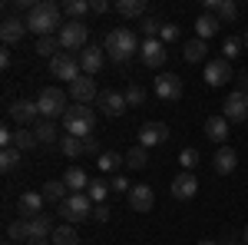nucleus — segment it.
<instances>
[{
  "label": "nucleus",
  "mask_w": 248,
  "mask_h": 245,
  "mask_svg": "<svg viewBox=\"0 0 248 245\" xmlns=\"http://www.w3.org/2000/svg\"><path fill=\"white\" fill-rule=\"evenodd\" d=\"M23 20H27V27H30L37 37H57L60 30H63V7L50 3V0H40Z\"/></svg>",
  "instance_id": "f257e3e1"
},
{
  "label": "nucleus",
  "mask_w": 248,
  "mask_h": 245,
  "mask_svg": "<svg viewBox=\"0 0 248 245\" xmlns=\"http://www.w3.org/2000/svg\"><path fill=\"white\" fill-rule=\"evenodd\" d=\"M139 40H136V33L129 30V27H116V30H109L106 33V53L113 57V63H119V66H126L129 60H133V53H139Z\"/></svg>",
  "instance_id": "f03ea898"
},
{
  "label": "nucleus",
  "mask_w": 248,
  "mask_h": 245,
  "mask_svg": "<svg viewBox=\"0 0 248 245\" xmlns=\"http://www.w3.org/2000/svg\"><path fill=\"white\" fill-rule=\"evenodd\" d=\"M37 106H40V119H63L70 110V96L60 86H43L37 96Z\"/></svg>",
  "instance_id": "7ed1b4c3"
},
{
  "label": "nucleus",
  "mask_w": 248,
  "mask_h": 245,
  "mask_svg": "<svg viewBox=\"0 0 248 245\" xmlns=\"http://www.w3.org/2000/svg\"><path fill=\"white\" fill-rule=\"evenodd\" d=\"M63 126H66V132H70V136H79V139L93 136V130H96L93 106H83V103L70 106V110H66V116H63Z\"/></svg>",
  "instance_id": "20e7f679"
},
{
  "label": "nucleus",
  "mask_w": 248,
  "mask_h": 245,
  "mask_svg": "<svg viewBox=\"0 0 248 245\" xmlns=\"http://www.w3.org/2000/svg\"><path fill=\"white\" fill-rule=\"evenodd\" d=\"M60 47H63V53H79V50H86L90 43V30H86V23H77V20H66L63 23V30L57 33Z\"/></svg>",
  "instance_id": "39448f33"
},
{
  "label": "nucleus",
  "mask_w": 248,
  "mask_h": 245,
  "mask_svg": "<svg viewBox=\"0 0 248 245\" xmlns=\"http://www.w3.org/2000/svg\"><path fill=\"white\" fill-rule=\"evenodd\" d=\"M60 215L66 219V222H83V219H93V202H90V196L86 192H70L66 196V202H60Z\"/></svg>",
  "instance_id": "423d86ee"
},
{
  "label": "nucleus",
  "mask_w": 248,
  "mask_h": 245,
  "mask_svg": "<svg viewBox=\"0 0 248 245\" xmlns=\"http://www.w3.org/2000/svg\"><path fill=\"white\" fill-rule=\"evenodd\" d=\"M7 116H10V123L33 130L40 123V106H37V99H14V103L7 106Z\"/></svg>",
  "instance_id": "0eeeda50"
},
{
  "label": "nucleus",
  "mask_w": 248,
  "mask_h": 245,
  "mask_svg": "<svg viewBox=\"0 0 248 245\" xmlns=\"http://www.w3.org/2000/svg\"><path fill=\"white\" fill-rule=\"evenodd\" d=\"M50 73L57 76V80H66V83H77L79 76H83L79 57H73V53H57V57L50 60Z\"/></svg>",
  "instance_id": "6e6552de"
},
{
  "label": "nucleus",
  "mask_w": 248,
  "mask_h": 245,
  "mask_svg": "<svg viewBox=\"0 0 248 245\" xmlns=\"http://www.w3.org/2000/svg\"><path fill=\"white\" fill-rule=\"evenodd\" d=\"M222 116L229 119V123H245L248 119V93L245 90H232L229 96H225V110H222Z\"/></svg>",
  "instance_id": "1a4fd4ad"
},
{
  "label": "nucleus",
  "mask_w": 248,
  "mask_h": 245,
  "mask_svg": "<svg viewBox=\"0 0 248 245\" xmlns=\"http://www.w3.org/2000/svg\"><path fill=\"white\" fill-rule=\"evenodd\" d=\"M139 60H142V66H149V70H159L162 63H166V43L155 37V40H142V47H139Z\"/></svg>",
  "instance_id": "9d476101"
},
{
  "label": "nucleus",
  "mask_w": 248,
  "mask_h": 245,
  "mask_svg": "<svg viewBox=\"0 0 248 245\" xmlns=\"http://www.w3.org/2000/svg\"><path fill=\"white\" fill-rule=\"evenodd\" d=\"M229 80H232V63L225 57L205 60V83H209V86H225Z\"/></svg>",
  "instance_id": "9b49d317"
},
{
  "label": "nucleus",
  "mask_w": 248,
  "mask_h": 245,
  "mask_svg": "<svg viewBox=\"0 0 248 245\" xmlns=\"http://www.w3.org/2000/svg\"><path fill=\"white\" fill-rule=\"evenodd\" d=\"M43 192H20V199H17V212H20V219H37V215H43Z\"/></svg>",
  "instance_id": "f8f14e48"
},
{
  "label": "nucleus",
  "mask_w": 248,
  "mask_h": 245,
  "mask_svg": "<svg viewBox=\"0 0 248 245\" xmlns=\"http://www.w3.org/2000/svg\"><path fill=\"white\" fill-rule=\"evenodd\" d=\"M155 96H159V99H166V103H175V99L182 96V80H179L175 73L155 76Z\"/></svg>",
  "instance_id": "ddd939ff"
},
{
  "label": "nucleus",
  "mask_w": 248,
  "mask_h": 245,
  "mask_svg": "<svg viewBox=\"0 0 248 245\" xmlns=\"http://www.w3.org/2000/svg\"><path fill=\"white\" fill-rule=\"evenodd\" d=\"M166 139H169V126H166V123H146V126L139 130V146H142V149L162 146Z\"/></svg>",
  "instance_id": "4468645a"
},
{
  "label": "nucleus",
  "mask_w": 248,
  "mask_h": 245,
  "mask_svg": "<svg viewBox=\"0 0 248 245\" xmlns=\"http://www.w3.org/2000/svg\"><path fill=\"white\" fill-rule=\"evenodd\" d=\"M195 192H199V179H195V172H179L175 182H172V199L189 202V199H195Z\"/></svg>",
  "instance_id": "2eb2a0df"
},
{
  "label": "nucleus",
  "mask_w": 248,
  "mask_h": 245,
  "mask_svg": "<svg viewBox=\"0 0 248 245\" xmlns=\"http://www.w3.org/2000/svg\"><path fill=\"white\" fill-rule=\"evenodd\" d=\"M129 206H133V212H153V206H155V192H153V186H133L129 189Z\"/></svg>",
  "instance_id": "dca6fc26"
},
{
  "label": "nucleus",
  "mask_w": 248,
  "mask_h": 245,
  "mask_svg": "<svg viewBox=\"0 0 248 245\" xmlns=\"http://www.w3.org/2000/svg\"><path fill=\"white\" fill-rule=\"evenodd\" d=\"M27 20H17V17H7L3 20V27H0V40H3V47H14V43H23L27 37Z\"/></svg>",
  "instance_id": "f3484780"
},
{
  "label": "nucleus",
  "mask_w": 248,
  "mask_h": 245,
  "mask_svg": "<svg viewBox=\"0 0 248 245\" xmlns=\"http://www.w3.org/2000/svg\"><path fill=\"white\" fill-rule=\"evenodd\" d=\"M27 226H30V245H33V242H46V239H53V232H57L53 219H50V212H43V215H37V219H30Z\"/></svg>",
  "instance_id": "a211bd4d"
},
{
  "label": "nucleus",
  "mask_w": 248,
  "mask_h": 245,
  "mask_svg": "<svg viewBox=\"0 0 248 245\" xmlns=\"http://www.w3.org/2000/svg\"><path fill=\"white\" fill-rule=\"evenodd\" d=\"M99 110L106 116H123L129 106H126V96L119 93V90H103L99 93Z\"/></svg>",
  "instance_id": "6ab92c4d"
},
{
  "label": "nucleus",
  "mask_w": 248,
  "mask_h": 245,
  "mask_svg": "<svg viewBox=\"0 0 248 245\" xmlns=\"http://www.w3.org/2000/svg\"><path fill=\"white\" fill-rule=\"evenodd\" d=\"M70 96H73L77 103H83V106H86V103H93L96 96H99L96 80H93V76H79L77 83H70Z\"/></svg>",
  "instance_id": "aec40b11"
},
{
  "label": "nucleus",
  "mask_w": 248,
  "mask_h": 245,
  "mask_svg": "<svg viewBox=\"0 0 248 245\" xmlns=\"http://www.w3.org/2000/svg\"><path fill=\"white\" fill-rule=\"evenodd\" d=\"M79 66H83V76H96L99 70H103V63H106V57L99 53V47H86V50H79Z\"/></svg>",
  "instance_id": "412c9836"
},
{
  "label": "nucleus",
  "mask_w": 248,
  "mask_h": 245,
  "mask_svg": "<svg viewBox=\"0 0 248 245\" xmlns=\"http://www.w3.org/2000/svg\"><path fill=\"white\" fill-rule=\"evenodd\" d=\"M235 166H238L235 149L232 146H218V152L212 156V169L218 172V176H229V172H235Z\"/></svg>",
  "instance_id": "4be33fe9"
},
{
  "label": "nucleus",
  "mask_w": 248,
  "mask_h": 245,
  "mask_svg": "<svg viewBox=\"0 0 248 245\" xmlns=\"http://www.w3.org/2000/svg\"><path fill=\"white\" fill-rule=\"evenodd\" d=\"M229 119L225 116H209L205 119V136H209L212 143H218V146H225V139H229Z\"/></svg>",
  "instance_id": "5701e85b"
},
{
  "label": "nucleus",
  "mask_w": 248,
  "mask_h": 245,
  "mask_svg": "<svg viewBox=\"0 0 248 245\" xmlns=\"http://www.w3.org/2000/svg\"><path fill=\"white\" fill-rule=\"evenodd\" d=\"M33 132H37V143H40V146H60V139H63L53 119H40L37 126H33Z\"/></svg>",
  "instance_id": "b1692460"
},
{
  "label": "nucleus",
  "mask_w": 248,
  "mask_h": 245,
  "mask_svg": "<svg viewBox=\"0 0 248 245\" xmlns=\"http://www.w3.org/2000/svg\"><path fill=\"white\" fill-rule=\"evenodd\" d=\"M113 10L119 14V17H126V20H142L146 14H149V7H146V0H116L113 3Z\"/></svg>",
  "instance_id": "393cba45"
},
{
  "label": "nucleus",
  "mask_w": 248,
  "mask_h": 245,
  "mask_svg": "<svg viewBox=\"0 0 248 245\" xmlns=\"http://www.w3.org/2000/svg\"><path fill=\"white\" fill-rule=\"evenodd\" d=\"M202 14H215L218 20H235L238 17V3H232V0H205Z\"/></svg>",
  "instance_id": "a878e982"
},
{
  "label": "nucleus",
  "mask_w": 248,
  "mask_h": 245,
  "mask_svg": "<svg viewBox=\"0 0 248 245\" xmlns=\"http://www.w3.org/2000/svg\"><path fill=\"white\" fill-rule=\"evenodd\" d=\"M222 30V20L215 17V14H202V17L195 20V33H199V40H205L209 43V37H215Z\"/></svg>",
  "instance_id": "bb28decb"
},
{
  "label": "nucleus",
  "mask_w": 248,
  "mask_h": 245,
  "mask_svg": "<svg viewBox=\"0 0 248 245\" xmlns=\"http://www.w3.org/2000/svg\"><path fill=\"white\" fill-rule=\"evenodd\" d=\"M63 182H66L70 192H86V189H90V176L79 169V166H70V169L63 172Z\"/></svg>",
  "instance_id": "cd10ccee"
},
{
  "label": "nucleus",
  "mask_w": 248,
  "mask_h": 245,
  "mask_svg": "<svg viewBox=\"0 0 248 245\" xmlns=\"http://www.w3.org/2000/svg\"><path fill=\"white\" fill-rule=\"evenodd\" d=\"M40 192H43V199H46V202H57V206H60V202H66V196H70V189H66L63 179H50Z\"/></svg>",
  "instance_id": "c85d7f7f"
},
{
  "label": "nucleus",
  "mask_w": 248,
  "mask_h": 245,
  "mask_svg": "<svg viewBox=\"0 0 248 245\" xmlns=\"http://www.w3.org/2000/svg\"><path fill=\"white\" fill-rule=\"evenodd\" d=\"M33 146H40V143H37V132L30 130V126H17V130H14V149L30 152Z\"/></svg>",
  "instance_id": "c756f323"
},
{
  "label": "nucleus",
  "mask_w": 248,
  "mask_h": 245,
  "mask_svg": "<svg viewBox=\"0 0 248 245\" xmlns=\"http://www.w3.org/2000/svg\"><path fill=\"white\" fill-rule=\"evenodd\" d=\"M60 152H63L66 159H77V156H86V146H83V139H79V136L63 132V139H60Z\"/></svg>",
  "instance_id": "7c9ffc66"
},
{
  "label": "nucleus",
  "mask_w": 248,
  "mask_h": 245,
  "mask_svg": "<svg viewBox=\"0 0 248 245\" xmlns=\"http://www.w3.org/2000/svg\"><path fill=\"white\" fill-rule=\"evenodd\" d=\"M109 182L106 179H90V189H86V196H90V202L93 206H106V199H109Z\"/></svg>",
  "instance_id": "2f4dec72"
},
{
  "label": "nucleus",
  "mask_w": 248,
  "mask_h": 245,
  "mask_svg": "<svg viewBox=\"0 0 248 245\" xmlns=\"http://www.w3.org/2000/svg\"><path fill=\"white\" fill-rule=\"evenodd\" d=\"M205 53H209V43H205V40H189V43H186V47H182V57L189 60V63H202V60H205Z\"/></svg>",
  "instance_id": "473e14b6"
},
{
  "label": "nucleus",
  "mask_w": 248,
  "mask_h": 245,
  "mask_svg": "<svg viewBox=\"0 0 248 245\" xmlns=\"http://www.w3.org/2000/svg\"><path fill=\"white\" fill-rule=\"evenodd\" d=\"M123 163H126V156H119V152H113V149H106V152H99V156H96L99 172H116Z\"/></svg>",
  "instance_id": "72a5a7b5"
},
{
  "label": "nucleus",
  "mask_w": 248,
  "mask_h": 245,
  "mask_svg": "<svg viewBox=\"0 0 248 245\" xmlns=\"http://www.w3.org/2000/svg\"><path fill=\"white\" fill-rule=\"evenodd\" d=\"M63 14L70 20H77V23H83V17L93 14V10H90V0H66L63 3Z\"/></svg>",
  "instance_id": "f704fd0d"
},
{
  "label": "nucleus",
  "mask_w": 248,
  "mask_h": 245,
  "mask_svg": "<svg viewBox=\"0 0 248 245\" xmlns=\"http://www.w3.org/2000/svg\"><path fill=\"white\" fill-rule=\"evenodd\" d=\"M7 239L10 242H30V226H27V219H14L10 226H7Z\"/></svg>",
  "instance_id": "c9c22d12"
},
{
  "label": "nucleus",
  "mask_w": 248,
  "mask_h": 245,
  "mask_svg": "<svg viewBox=\"0 0 248 245\" xmlns=\"http://www.w3.org/2000/svg\"><path fill=\"white\" fill-rule=\"evenodd\" d=\"M162 27H166V23L155 17V14H146V17H142V23H139V30L146 33V40H155L159 33H162Z\"/></svg>",
  "instance_id": "e433bc0d"
},
{
  "label": "nucleus",
  "mask_w": 248,
  "mask_h": 245,
  "mask_svg": "<svg viewBox=\"0 0 248 245\" xmlns=\"http://www.w3.org/2000/svg\"><path fill=\"white\" fill-rule=\"evenodd\" d=\"M146 163H149V149L133 146V149L126 152V166H129V169H146Z\"/></svg>",
  "instance_id": "4c0bfd02"
},
{
  "label": "nucleus",
  "mask_w": 248,
  "mask_h": 245,
  "mask_svg": "<svg viewBox=\"0 0 248 245\" xmlns=\"http://www.w3.org/2000/svg\"><path fill=\"white\" fill-rule=\"evenodd\" d=\"M50 242L53 245H79V235L73 232V226H57V232H53Z\"/></svg>",
  "instance_id": "58836bf2"
},
{
  "label": "nucleus",
  "mask_w": 248,
  "mask_h": 245,
  "mask_svg": "<svg viewBox=\"0 0 248 245\" xmlns=\"http://www.w3.org/2000/svg\"><path fill=\"white\" fill-rule=\"evenodd\" d=\"M60 50H63V47H60L57 37H37V53H40V57H50V60H53Z\"/></svg>",
  "instance_id": "ea45409f"
},
{
  "label": "nucleus",
  "mask_w": 248,
  "mask_h": 245,
  "mask_svg": "<svg viewBox=\"0 0 248 245\" xmlns=\"http://www.w3.org/2000/svg\"><path fill=\"white\" fill-rule=\"evenodd\" d=\"M179 163H182V172H192L199 163H202V156H199V149H195V146H186V149L179 152Z\"/></svg>",
  "instance_id": "a19ab883"
},
{
  "label": "nucleus",
  "mask_w": 248,
  "mask_h": 245,
  "mask_svg": "<svg viewBox=\"0 0 248 245\" xmlns=\"http://www.w3.org/2000/svg\"><path fill=\"white\" fill-rule=\"evenodd\" d=\"M20 156H23V152L14 149V146H10V149H3V152H0V169H3V172H14L20 166Z\"/></svg>",
  "instance_id": "79ce46f5"
},
{
  "label": "nucleus",
  "mask_w": 248,
  "mask_h": 245,
  "mask_svg": "<svg viewBox=\"0 0 248 245\" xmlns=\"http://www.w3.org/2000/svg\"><path fill=\"white\" fill-rule=\"evenodd\" d=\"M123 96H126V106H129V110H133V106H142V103H146V90H142L139 83H129Z\"/></svg>",
  "instance_id": "37998d69"
},
{
  "label": "nucleus",
  "mask_w": 248,
  "mask_h": 245,
  "mask_svg": "<svg viewBox=\"0 0 248 245\" xmlns=\"http://www.w3.org/2000/svg\"><path fill=\"white\" fill-rule=\"evenodd\" d=\"M242 47H245V43H242L238 37H225V43H222V53H225V60H235L238 53H242Z\"/></svg>",
  "instance_id": "c03bdc74"
},
{
  "label": "nucleus",
  "mask_w": 248,
  "mask_h": 245,
  "mask_svg": "<svg viewBox=\"0 0 248 245\" xmlns=\"http://www.w3.org/2000/svg\"><path fill=\"white\" fill-rule=\"evenodd\" d=\"M109 189H113V192H123V196H129L133 182H129L126 176H113V179H109Z\"/></svg>",
  "instance_id": "a18cd8bd"
},
{
  "label": "nucleus",
  "mask_w": 248,
  "mask_h": 245,
  "mask_svg": "<svg viewBox=\"0 0 248 245\" xmlns=\"http://www.w3.org/2000/svg\"><path fill=\"white\" fill-rule=\"evenodd\" d=\"M159 40H162V43L179 40V27H175V23H166V27H162V33H159Z\"/></svg>",
  "instance_id": "49530a36"
},
{
  "label": "nucleus",
  "mask_w": 248,
  "mask_h": 245,
  "mask_svg": "<svg viewBox=\"0 0 248 245\" xmlns=\"http://www.w3.org/2000/svg\"><path fill=\"white\" fill-rule=\"evenodd\" d=\"M83 146H86V156H99V143H96V136H86Z\"/></svg>",
  "instance_id": "de8ad7c7"
},
{
  "label": "nucleus",
  "mask_w": 248,
  "mask_h": 245,
  "mask_svg": "<svg viewBox=\"0 0 248 245\" xmlns=\"http://www.w3.org/2000/svg\"><path fill=\"white\" fill-rule=\"evenodd\" d=\"M109 212H113L109 206H96L93 209V219H96V222H106V219H109Z\"/></svg>",
  "instance_id": "09e8293b"
},
{
  "label": "nucleus",
  "mask_w": 248,
  "mask_h": 245,
  "mask_svg": "<svg viewBox=\"0 0 248 245\" xmlns=\"http://www.w3.org/2000/svg\"><path fill=\"white\" fill-rule=\"evenodd\" d=\"M90 10H93V14H106L109 3H106V0H90Z\"/></svg>",
  "instance_id": "8fccbe9b"
},
{
  "label": "nucleus",
  "mask_w": 248,
  "mask_h": 245,
  "mask_svg": "<svg viewBox=\"0 0 248 245\" xmlns=\"http://www.w3.org/2000/svg\"><path fill=\"white\" fill-rule=\"evenodd\" d=\"M238 90H245V93H248V73L238 76Z\"/></svg>",
  "instance_id": "3c124183"
},
{
  "label": "nucleus",
  "mask_w": 248,
  "mask_h": 245,
  "mask_svg": "<svg viewBox=\"0 0 248 245\" xmlns=\"http://www.w3.org/2000/svg\"><path fill=\"white\" fill-rule=\"evenodd\" d=\"M242 43H245V50H248V27H245V33H242Z\"/></svg>",
  "instance_id": "603ef678"
},
{
  "label": "nucleus",
  "mask_w": 248,
  "mask_h": 245,
  "mask_svg": "<svg viewBox=\"0 0 248 245\" xmlns=\"http://www.w3.org/2000/svg\"><path fill=\"white\" fill-rule=\"evenodd\" d=\"M199 245H218V242H212V239H202V242H199Z\"/></svg>",
  "instance_id": "864d4df0"
},
{
  "label": "nucleus",
  "mask_w": 248,
  "mask_h": 245,
  "mask_svg": "<svg viewBox=\"0 0 248 245\" xmlns=\"http://www.w3.org/2000/svg\"><path fill=\"white\" fill-rule=\"evenodd\" d=\"M242 242H245V245H248V229H245V235H242Z\"/></svg>",
  "instance_id": "5fc2aeb1"
},
{
  "label": "nucleus",
  "mask_w": 248,
  "mask_h": 245,
  "mask_svg": "<svg viewBox=\"0 0 248 245\" xmlns=\"http://www.w3.org/2000/svg\"><path fill=\"white\" fill-rule=\"evenodd\" d=\"M33 245H53V242H33Z\"/></svg>",
  "instance_id": "6e6d98bb"
},
{
  "label": "nucleus",
  "mask_w": 248,
  "mask_h": 245,
  "mask_svg": "<svg viewBox=\"0 0 248 245\" xmlns=\"http://www.w3.org/2000/svg\"><path fill=\"white\" fill-rule=\"evenodd\" d=\"M3 245H17V242H10V239H7V242H3Z\"/></svg>",
  "instance_id": "4d7b16f0"
}]
</instances>
